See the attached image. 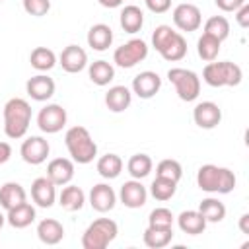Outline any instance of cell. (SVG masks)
<instances>
[{
  "label": "cell",
  "instance_id": "cell-43",
  "mask_svg": "<svg viewBox=\"0 0 249 249\" xmlns=\"http://www.w3.org/2000/svg\"><path fill=\"white\" fill-rule=\"evenodd\" d=\"M235 19L241 27H249V4L245 2L241 8L235 10Z\"/></svg>",
  "mask_w": 249,
  "mask_h": 249
},
{
  "label": "cell",
  "instance_id": "cell-25",
  "mask_svg": "<svg viewBox=\"0 0 249 249\" xmlns=\"http://www.w3.org/2000/svg\"><path fill=\"white\" fill-rule=\"evenodd\" d=\"M142 239H144V245L146 247H150V249H161V247H165V245L171 243L173 230L171 228H152V226H148L144 230Z\"/></svg>",
  "mask_w": 249,
  "mask_h": 249
},
{
  "label": "cell",
  "instance_id": "cell-31",
  "mask_svg": "<svg viewBox=\"0 0 249 249\" xmlns=\"http://www.w3.org/2000/svg\"><path fill=\"white\" fill-rule=\"evenodd\" d=\"M123 171V160L117 154H105L97 160V173L103 179H115Z\"/></svg>",
  "mask_w": 249,
  "mask_h": 249
},
{
  "label": "cell",
  "instance_id": "cell-47",
  "mask_svg": "<svg viewBox=\"0 0 249 249\" xmlns=\"http://www.w3.org/2000/svg\"><path fill=\"white\" fill-rule=\"evenodd\" d=\"M4 222H6V216H4V214H2V212H0V228H2V226H4Z\"/></svg>",
  "mask_w": 249,
  "mask_h": 249
},
{
  "label": "cell",
  "instance_id": "cell-16",
  "mask_svg": "<svg viewBox=\"0 0 249 249\" xmlns=\"http://www.w3.org/2000/svg\"><path fill=\"white\" fill-rule=\"evenodd\" d=\"M117 202V195L113 191V187H109L107 183H97L91 187L89 191V204L93 210L97 212H109L115 208Z\"/></svg>",
  "mask_w": 249,
  "mask_h": 249
},
{
  "label": "cell",
  "instance_id": "cell-46",
  "mask_svg": "<svg viewBox=\"0 0 249 249\" xmlns=\"http://www.w3.org/2000/svg\"><path fill=\"white\" fill-rule=\"evenodd\" d=\"M99 4L103 8H119L123 4V0H99Z\"/></svg>",
  "mask_w": 249,
  "mask_h": 249
},
{
  "label": "cell",
  "instance_id": "cell-19",
  "mask_svg": "<svg viewBox=\"0 0 249 249\" xmlns=\"http://www.w3.org/2000/svg\"><path fill=\"white\" fill-rule=\"evenodd\" d=\"M6 222L16 230H23V228H27V226H31L35 222V208L25 200V202H21V204H18V206L8 210Z\"/></svg>",
  "mask_w": 249,
  "mask_h": 249
},
{
  "label": "cell",
  "instance_id": "cell-21",
  "mask_svg": "<svg viewBox=\"0 0 249 249\" xmlns=\"http://www.w3.org/2000/svg\"><path fill=\"white\" fill-rule=\"evenodd\" d=\"M130 101H132V93L126 86H113L105 93V105L113 113H123L124 109H128Z\"/></svg>",
  "mask_w": 249,
  "mask_h": 249
},
{
  "label": "cell",
  "instance_id": "cell-27",
  "mask_svg": "<svg viewBox=\"0 0 249 249\" xmlns=\"http://www.w3.org/2000/svg\"><path fill=\"white\" fill-rule=\"evenodd\" d=\"M84 202H86V195H84V191H82L80 187H76V185L64 187L62 193H60V196H58V204H60L64 210H68V212L80 210V208L84 206Z\"/></svg>",
  "mask_w": 249,
  "mask_h": 249
},
{
  "label": "cell",
  "instance_id": "cell-34",
  "mask_svg": "<svg viewBox=\"0 0 249 249\" xmlns=\"http://www.w3.org/2000/svg\"><path fill=\"white\" fill-rule=\"evenodd\" d=\"M175 191H177V181H171V179H165V177H158V175H156V179L150 185L152 196L156 200H161V202L173 198Z\"/></svg>",
  "mask_w": 249,
  "mask_h": 249
},
{
  "label": "cell",
  "instance_id": "cell-24",
  "mask_svg": "<svg viewBox=\"0 0 249 249\" xmlns=\"http://www.w3.org/2000/svg\"><path fill=\"white\" fill-rule=\"evenodd\" d=\"M113 43V29L107 23H95L88 31V45L93 51H105Z\"/></svg>",
  "mask_w": 249,
  "mask_h": 249
},
{
  "label": "cell",
  "instance_id": "cell-49",
  "mask_svg": "<svg viewBox=\"0 0 249 249\" xmlns=\"http://www.w3.org/2000/svg\"><path fill=\"white\" fill-rule=\"evenodd\" d=\"M123 2H124V0H123Z\"/></svg>",
  "mask_w": 249,
  "mask_h": 249
},
{
  "label": "cell",
  "instance_id": "cell-32",
  "mask_svg": "<svg viewBox=\"0 0 249 249\" xmlns=\"http://www.w3.org/2000/svg\"><path fill=\"white\" fill-rule=\"evenodd\" d=\"M29 62H31V66L35 70L47 72L56 64V54L47 47H35L31 51V54H29Z\"/></svg>",
  "mask_w": 249,
  "mask_h": 249
},
{
  "label": "cell",
  "instance_id": "cell-11",
  "mask_svg": "<svg viewBox=\"0 0 249 249\" xmlns=\"http://www.w3.org/2000/svg\"><path fill=\"white\" fill-rule=\"evenodd\" d=\"M119 198H121V202H123L126 208H140V206L146 204L148 191H146V187L140 183V179H130V181H124V183L121 185Z\"/></svg>",
  "mask_w": 249,
  "mask_h": 249
},
{
  "label": "cell",
  "instance_id": "cell-35",
  "mask_svg": "<svg viewBox=\"0 0 249 249\" xmlns=\"http://www.w3.org/2000/svg\"><path fill=\"white\" fill-rule=\"evenodd\" d=\"M204 33L214 37V39H218L222 43L230 35V21L224 16H212L204 23Z\"/></svg>",
  "mask_w": 249,
  "mask_h": 249
},
{
  "label": "cell",
  "instance_id": "cell-45",
  "mask_svg": "<svg viewBox=\"0 0 249 249\" xmlns=\"http://www.w3.org/2000/svg\"><path fill=\"white\" fill-rule=\"evenodd\" d=\"M239 230H241L243 233H249V214H243V216L239 218Z\"/></svg>",
  "mask_w": 249,
  "mask_h": 249
},
{
  "label": "cell",
  "instance_id": "cell-29",
  "mask_svg": "<svg viewBox=\"0 0 249 249\" xmlns=\"http://www.w3.org/2000/svg\"><path fill=\"white\" fill-rule=\"evenodd\" d=\"M160 54H161L165 60H169V62L181 60V58L187 54V41H185V37L175 31V35L167 41V45L160 51Z\"/></svg>",
  "mask_w": 249,
  "mask_h": 249
},
{
  "label": "cell",
  "instance_id": "cell-48",
  "mask_svg": "<svg viewBox=\"0 0 249 249\" xmlns=\"http://www.w3.org/2000/svg\"><path fill=\"white\" fill-rule=\"evenodd\" d=\"M0 2H4V0H0Z\"/></svg>",
  "mask_w": 249,
  "mask_h": 249
},
{
  "label": "cell",
  "instance_id": "cell-6",
  "mask_svg": "<svg viewBox=\"0 0 249 249\" xmlns=\"http://www.w3.org/2000/svg\"><path fill=\"white\" fill-rule=\"evenodd\" d=\"M169 82L175 86V91L181 101H195L200 93V78L187 68H171L167 72Z\"/></svg>",
  "mask_w": 249,
  "mask_h": 249
},
{
  "label": "cell",
  "instance_id": "cell-42",
  "mask_svg": "<svg viewBox=\"0 0 249 249\" xmlns=\"http://www.w3.org/2000/svg\"><path fill=\"white\" fill-rule=\"evenodd\" d=\"M214 2L222 12H235L245 4V0H214Z\"/></svg>",
  "mask_w": 249,
  "mask_h": 249
},
{
  "label": "cell",
  "instance_id": "cell-10",
  "mask_svg": "<svg viewBox=\"0 0 249 249\" xmlns=\"http://www.w3.org/2000/svg\"><path fill=\"white\" fill-rule=\"evenodd\" d=\"M173 23L181 31H196L200 27V23H202V16H200L198 6L189 4V2L175 6V10H173Z\"/></svg>",
  "mask_w": 249,
  "mask_h": 249
},
{
  "label": "cell",
  "instance_id": "cell-39",
  "mask_svg": "<svg viewBox=\"0 0 249 249\" xmlns=\"http://www.w3.org/2000/svg\"><path fill=\"white\" fill-rule=\"evenodd\" d=\"M173 35H175V31L171 29V25H158L154 29V33H152V45H154V49L160 53Z\"/></svg>",
  "mask_w": 249,
  "mask_h": 249
},
{
  "label": "cell",
  "instance_id": "cell-18",
  "mask_svg": "<svg viewBox=\"0 0 249 249\" xmlns=\"http://www.w3.org/2000/svg\"><path fill=\"white\" fill-rule=\"evenodd\" d=\"M47 177L54 185H68L74 177V161L68 158H54L47 165Z\"/></svg>",
  "mask_w": 249,
  "mask_h": 249
},
{
  "label": "cell",
  "instance_id": "cell-5",
  "mask_svg": "<svg viewBox=\"0 0 249 249\" xmlns=\"http://www.w3.org/2000/svg\"><path fill=\"white\" fill-rule=\"evenodd\" d=\"M243 78L241 68L235 62L224 60V62H208L202 70V80L212 86V88H222V86H237Z\"/></svg>",
  "mask_w": 249,
  "mask_h": 249
},
{
  "label": "cell",
  "instance_id": "cell-40",
  "mask_svg": "<svg viewBox=\"0 0 249 249\" xmlns=\"http://www.w3.org/2000/svg\"><path fill=\"white\" fill-rule=\"evenodd\" d=\"M23 10L29 16L41 18L51 10V0H23Z\"/></svg>",
  "mask_w": 249,
  "mask_h": 249
},
{
  "label": "cell",
  "instance_id": "cell-12",
  "mask_svg": "<svg viewBox=\"0 0 249 249\" xmlns=\"http://www.w3.org/2000/svg\"><path fill=\"white\" fill-rule=\"evenodd\" d=\"M58 62L62 66V70H66L68 74H78L88 66V54L82 47L78 45H68L62 49Z\"/></svg>",
  "mask_w": 249,
  "mask_h": 249
},
{
  "label": "cell",
  "instance_id": "cell-9",
  "mask_svg": "<svg viewBox=\"0 0 249 249\" xmlns=\"http://www.w3.org/2000/svg\"><path fill=\"white\" fill-rule=\"evenodd\" d=\"M51 152V146L49 142L43 138V136H29L27 140H23L21 148H19V154H21V160L29 165H39L47 160Z\"/></svg>",
  "mask_w": 249,
  "mask_h": 249
},
{
  "label": "cell",
  "instance_id": "cell-3",
  "mask_svg": "<svg viewBox=\"0 0 249 249\" xmlns=\"http://www.w3.org/2000/svg\"><path fill=\"white\" fill-rule=\"evenodd\" d=\"M64 144L68 148V154L72 156V161L76 163H89L97 156V144L93 142L89 130L86 126H72L64 134Z\"/></svg>",
  "mask_w": 249,
  "mask_h": 249
},
{
  "label": "cell",
  "instance_id": "cell-41",
  "mask_svg": "<svg viewBox=\"0 0 249 249\" xmlns=\"http://www.w3.org/2000/svg\"><path fill=\"white\" fill-rule=\"evenodd\" d=\"M146 2V8L154 14H163L171 8V0H144Z\"/></svg>",
  "mask_w": 249,
  "mask_h": 249
},
{
  "label": "cell",
  "instance_id": "cell-1",
  "mask_svg": "<svg viewBox=\"0 0 249 249\" xmlns=\"http://www.w3.org/2000/svg\"><path fill=\"white\" fill-rule=\"evenodd\" d=\"M196 185L204 193L228 195L235 189V175L228 167H218L214 163H206L196 171Z\"/></svg>",
  "mask_w": 249,
  "mask_h": 249
},
{
  "label": "cell",
  "instance_id": "cell-23",
  "mask_svg": "<svg viewBox=\"0 0 249 249\" xmlns=\"http://www.w3.org/2000/svg\"><path fill=\"white\" fill-rule=\"evenodd\" d=\"M177 224H179V230L183 233H189V235H198L204 231L206 228V220L202 218V214L198 210H183L179 216H177Z\"/></svg>",
  "mask_w": 249,
  "mask_h": 249
},
{
  "label": "cell",
  "instance_id": "cell-38",
  "mask_svg": "<svg viewBox=\"0 0 249 249\" xmlns=\"http://www.w3.org/2000/svg\"><path fill=\"white\" fill-rule=\"evenodd\" d=\"M148 226L152 228H171L173 226V214L169 208H154L148 216Z\"/></svg>",
  "mask_w": 249,
  "mask_h": 249
},
{
  "label": "cell",
  "instance_id": "cell-17",
  "mask_svg": "<svg viewBox=\"0 0 249 249\" xmlns=\"http://www.w3.org/2000/svg\"><path fill=\"white\" fill-rule=\"evenodd\" d=\"M25 91L35 101H47L54 95V80L45 76V74H37V76L27 80Z\"/></svg>",
  "mask_w": 249,
  "mask_h": 249
},
{
  "label": "cell",
  "instance_id": "cell-36",
  "mask_svg": "<svg viewBox=\"0 0 249 249\" xmlns=\"http://www.w3.org/2000/svg\"><path fill=\"white\" fill-rule=\"evenodd\" d=\"M220 45H222V43H220L218 39H214V37L202 33V37H200L198 43H196L198 56H200L202 60H206V62L216 60V56H218V53H220Z\"/></svg>",
  "mask_w": 249,
  "mask_h": 249
},
{
  "label": "cell",
  "instance_id": "cell-13",
  "mask_svg": "<svg viewBox=\"0 0 249 249\" xmlns=\"http://www.w3.org/2000/svg\"><path fill=\"white\" fill-rule=\"evenodd\" d=\"M161 88V78L152 72V70H144L140 74L134 76L132 80V91L140 97V99H150L154 97Z\"/></svg>",
  "mask_w": 249,
  "mask_h": 249
},
{
  "label": "cell",
  "instance_id": "cell-26",
  "mask_svg": "<svg viewBox=\"0 0 249 249\" xmlns=\"http://www.w3.org/2000/svg\"><path fill=\"white\" fill-rule=\"evenodd\" d=\"M119 21H121V27H123L126 33H136V31H140L142 25H144V14H142V10H140L138 6L128 4V6L123 8Z\"/></svg>",
  "mask_w": 249,
  "mask_h": 249
},
{
  "label": "cell",
  "instance_id": "cell-22",
  "mask_svg": "<svg viewBox=\"0 0 249 249\" xmlns=\"http://www.w3.org/2000/svg\"><path fill=\"white\" fill-rule=\"evenodd\" d=\"M27 200V195H25V189L19 185V183H14V181H8L0 187V206L8 212L10 208L21 204Z\"/></svg>",
  "mask_w": 249,
  "mask_h": 249
},
{
  "label": "cell",
  "instance_id": "cell-30",
  "mask_svg": "<svg viewBox=\"0 0 249 249\" xmlns=\"http://www.w3.org/2000/svg\"><path fill=\"white\" fill-rule=\"evenodd\" d=\"M88 74H89V80L95 86H107L115 78V68L107 60H95V62L89 64Z\"/></svg>",
  "mask_w": 249,
  "mask_h": 249
},
{
  "label": "cell",
  "instance_id": "cell-37",
  "mask_svg": "<svg viewBox=\"0 0 249 249\" xmlns=\"http://www.w3.org/2000/svg\"><path fill=\"white\" fill-rule=\"evenodd\" d=\"M156 175L171 179V181H179L183 177V167L177 160H161L156 167Z\"/></svg>",
  "mask_w": 249,
  "mask_h": 249
},
{
  "label": "cell",
  "instance_id": "cell-28",
  "mask_svg": "<svg viewBox=\"0 0 249 249\" xmlns=\"http://www.w3.org/2000/svg\"><path fill=\"white\" fill-rule=\"evenodd\" d=\"M198 212L202 214V218L206 222H212V224H218V222H222L226 218V206H224V202H220L218 198H212V196L200 200Z\"/></svg>",
  "mask_w": 249,
  "mask_h": 249
},
{
  "label": "cell",
  "instance_id": "cell-2",
  "mask_svg": "<svg viewBox=\"0 0 249 249\" xmlns=\"http://www.w3.org/2000/svg\"><path fill=\"white\" fill-rule=\"evenodd\" d=\"M31 123V105L21 97H12L4 105V132L8 138L25 136Z\"/></svg>",
  "mask_w": 249,
  "mask_h": 249
},
{
  "label": "cell",
  "instance_id": "cell-8",
  "mask_svg": "<svg viewBox=\"0 0 249 249\" xmlns=\"http://www.w3.org/2000/svg\"><path fill=\"white\" fill-rule=\"evenodd\" d=\"M66 109H62L60 105L56 103H51L47 107H43L37 115V124L43 132L47 134H54V132H60L66 124Z\"/></svg>",
  "mask_w": 249,
  "mask_h": 249
},
{
  "label": "cell",
  "instance_id": "cell-33",
  "mask_svg": "<svg viewBox=\"0 0 249 249\" xmlns=\"http://www.w3.org/2000/svg\"><path fill=\"white\" fill-rule=\"evenodd\" d=\"M152 167H154V161L148 154H134L126 161V169L132 175V179H144L146 175H150Z\"/></svg>",
  "mask_w": 249,
  "mask_h": 249
},
{
  "label": "cell",
  "instance_id": "cell-14",
  "mask_svg": "<svg viewBox=\"0 0 249 249\" xmlns=\"http://www.w3.org/2000/svg\"><path fill=\"white\" fill-rule=\"evenodd\" d=\"M31 198L41 208H51L56 200V185L49 177H37L31 183Z\"/></svg>",
  "mask_w": 249,
  "mask_h": 249
},
{
  "label": "cell",
  "instance_id": "cell-4",
  "mask_svg": "<svg viewBox=\"0 0 249 249\" xmlns=\"http://www.w3.org/2000/svg\"><path fill=\"white\" fill-rule=\"evenodd\" d=\"M119 233V226L111 218H97L93 220L84 235H82V247L84 249H105Z\"/></svg>",
  "mask_w": 249,
  "mask_h": 249
},
{
  "label": "cell",
  "instance_id": "cell-44",
  "mask_svg": "<svg viewBox=\"0 0 249 249\" xmlns=\"http://www.w3.org/2000/svg\"><path fill=\"white\" fill-rule=\"evenodd\" d=\"M10 156H12V146L8 142H0V165L6 163L10 160Z\"/></svg>",
  "mask_w": 249,
  "mask_h": 249
},
{
  "label": "cell",
  "instance_id": "cell-7",
  "mask_svg": "<svg viewBox=\"0 0 249 249\" xmlns=\"http://www.w3.org/2000/svg\"><path fill=\"white\" fill-rule=\"evenodd\" d=\"M148 56V45L142 39H130L128 43L121 45L113 53V60L121 68H132Z\"/></svg>",
  "mask_w": 249,
  "mask_h": 249
},
{
  "label": "cell",
  "instance_id": "cell-20",
  "mask_svg": "<svg viewBox=\"0 0 249 249\" xmlns=\"http://www.w3.org/2000/svg\"><path fill=\"white\" fill-rule=\"evenodd\" d=\"M37 237L45 243V245H56L62 241L64 237V228L58 220L54 218H45L37 224Z\"/></svg>",
  "mask_w": 249,
  "mask_h": 249
},
{
  "label": "cell",
  "instance_id": "cell-15",
  "mask_svg": "<svg viewBox=\"0 0 249 249\" xmlns=\"http://www.w3.org/2000/svg\"><path fill=\"white\" fill-rule=\"evenodd\" d=\"M195 124L200 128H214L222 121V109L214 101H202L193 111Z\"/></svg>",
  "mask_w": 249,
  "mask_h": 249
}]
</instances>
